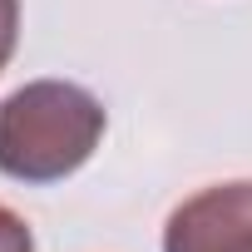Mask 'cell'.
Here are the masks:
<instances>
[{
	"label": "cell",
	"mask_w": 252,
	"mask_h": 252,
	"mask_svg": "<svg viewBox=\"0 0 252 252\" xmlns=\"http://www.w3.org/2000/svg\"><path fill=\"white\" fill-rule=\"evenodd\" d=\"M104 124V104L84 84L30 79L0 99V173L15 183H60L89 163Z\"/></svg>",
	"instance_id": "1"
},
{
	"label": "cell",
	"mask_w": 252,
	"mask_h": 252,
	"mask_svg": "<svg viewBox=\"0 0 252 252\" xmlns=\"http://www.w3.org/2000/svg\"><path fill=\"white\" fill-rule=\"evenodd\" d=\"M0 252H35V232L20 213H10L0 203Z\"/></svg>",
	"instance_id": "3"
},
{
	"label": "cell",
	"mask_w": 252,
	"mask_h": 252,
	"mask_svg": "<svg viewBox=\"0 0 252 252\" xmlns=\"http://www.w3.org/2000/svg\"><path fill=\"white\" fill-rule=\"evenodd\" d=\"M15 40H20V0H0V69L10 64Z\"/></svg>",
	"instance_id": "4"
},
{
	"label": "cell",
	"mask_w": 252,
	"mask_h": 252,
	"mask_svg": "<svg viewBox=\"0 0 252 252\" xmlns=\"http://www.w3.org/2000/svg\"><path fill=\"white\" fill-rule=\"evenodd\" d=\"M163 252H252V178L183 198L163 222Z\"/></svg>",
	"instance_id": "2"
}]
</instances>
